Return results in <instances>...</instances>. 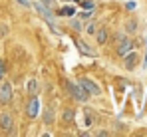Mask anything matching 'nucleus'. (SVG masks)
I'll return each mask as SVG.
<instances>
[{"instance_id": "1", "label": "nucleus", "mask_w": 147, "mask_h": 137, "mask_svg": "<svg viewBox=\"0 0 147 137\" xmlns=\"http://www.w3.org/2000/svg\"><path fill=\"white\" fill-rule=\"evenodd\" d=\"M66 88L70 91V95H72L76 101H80V103H86L88 99H90V93L84 90L78 82H70V80H66Z\"/></svg>"}, {"instance_id": "2", "label": "nucleus", "mask_w": 147, "mask_h": 137, "mask_svg": "<svg viewBox=\"0 0 147 137\" xmlns=\"http://www.w3.org/2000/svg\"><path fill=\"white\" fill-rule=\"evenodd\" d=\"M78 84H80L84 90L90 93V97H92V95H96V97H98L99 93H101V88H99L92 78H80V80H78Z\"/></svg>"}, {"instance_id": "3", "label": "nucleus", "mask_w": 147, "mask_h": 137, "mask_svg": "<svg viewBox=\"0 0 147 137\" xmlns=\"http://www.w3.org/2000/svg\"><path fill=\"white\" fill-rule=\"evenodd\" d=\"M14 93H12V84L10 82H2L0 84V105H8L12 101Z\"/></svg>"}, {"instance_id": "4", "label": "nucleus", "mask_w": 147, "mask_h": 137, "mask_svg": "<svg viewBox=\"0 0 147 137\" xmlns=\"http://www.w3.org/2000/svg\"><path fill=\"white\" fill-rule=\"evenodd\" d=\"M26 115L30 117V119H36L38 115H40V99L32 93V97L28 99V103H26Z\"/></svg>"}, {"instance_id": "5", "label": "nucleus", "mask_w": 147, "mask_h": 137, "mask_svg": "<svg viewBox=\"0 0 147 137\" xmlns=\"http://www.w3.org/2000/svg\"><path fill=\"white\" fill-rule=\"evenodd\" d=\"M0 129L4 133H12V129H14V117H12L10 111H2L0 113Z\"/></svg>"}, {"instance_id": "6", "label": "nucleus", "mask_w": 147, "mask_h": 137, "mask_svg": "<svg viewBox=\"0 0 147 137\" xmlns=\"http://www.w3.org/2000/svg\"><path fill=\"white\" fill-rule=\"evenodd\" d=\"M133 50V42L127 38V36H119V44H117V56H125Z\"/></svg>"}, {"instance_id": "7", "label": "nucleus", "mask_w": 147, "mask_h": 137, "mask_svg": "<svg viewBox=\"0 0 147 137\" xmlns=\"http://www.w3.org/2000/svg\"><path fill=\"white\" fill-rule=\"evenodd\" d=\"M34 8H36V10L44 16V20H46L48 24H54V14H52V10H50L48 6H44V4L38 0V2H34Z\"/></svg>"}, {"instance_id": "8", "label": "nucleus", "mask_w": 147, "mask_h": 137, "mask_svg": "<svg viewBox=\"0 0 147 137\" xmlns=\"http://www.w3.org/2000/svg\"><path fill=\"white\" fill-rule=\"evenodd\" d=\"M123 60H125V68L133 70V68H135V64H137V54H135V52H129V54L123 56Z\"/></svg>"}, {"instance_id": "9", "label": "nucleus", "mask_w": 147, "mask_h": 137, "mask_svg": "<svg viewBox=\"0 0 147 137\" xmlns=\"http://www.w3.org/2000/svg\"><path fill=\"white\" fill-rule=\"evenodd\" d=\"M107 36H109V32H107V28H99L98 32H96V38H98V44H105V42H107Z\"/></svg>"}, {"instance_id": "10", "label": "nucleus", "mask_w": 147, "mask_h": 137, "mask_svg": "<svg viewBox=\"0 0 147 137\" xmlns=\"http://www.w3.org/2000/svg\"><path fill=\"white\" fill-rule=\"evenodd\" d=\"M54 119H56L54 109H52V107H48V109L44 111V123H54Z\"/></svg>"}, {"instance_id": "11", "label": "nucleus", "mask_w": 147, "mask_h": 137, "mask_svg": "<svg viewBox=\"0 0 147 137\" xmlns=\"http://www.w3.org/2000/svg\"><path fill=\"white\" fill-rule=\"evenodd\" d=\"M62 117H64V121H68V123H72V121H74V117H76V115H74V109H66Z\"/></svg>"}, {"instance_id": "12", "label": "nucleus", "mask_w": 147, "mask_h": 137, "mask_svg": "<svg viewBox=\"0 0 147 137\" xmlns=\"http://www.w3.org/2000/svg\"><path fill=\"white\" fill-rule=\"evenodd\" d=\"M78 48H80V50H82V52H86V54H90V56H92V54H94V52H92V50H90V46L86 44V42H82V40H78Z\"/></svg>"}, {"instance_id": "13", "label": "nucleus", "mask_w": 147, "mask_h": 137, "mask_svg": "<svg viewBox=\"0 0 147 137\" xmlns=\"http://www.w3.org/2000/svg\"><path fill=\"white\" fill-rule=\"evenodd\" d=\"M36 90H38V82H36V80H30V84H28V91L34 93Z\"/></svg>"}, {"instance_id": "14", "label": "nucleus", "mask_w": 147, "mask_h": 137, "mask_svg": "<svg viewBox=\"0 0 147 137\" xmlns=\"http://www.w3.org/2000/svg\"><path fill=\"white\" fill-rule=\"evenodd\" d=\"M70 24H72V28L76 30V32H82V22H78V20H72Z\"/></svg>"}, {"instance_id": "15", "label": "nucleus", "mask_w": 147, "mask_h": 137, "mask_svg": "<svg viewBox=\"0 0 147 137\" xmlns=\"http://www.w3.org/2000/svg\"><path fill=\"white\" fill-rule=\"evenodd\" d=\"M16 2H20V4H22V6H26V8H28V6H30V4H32V2H30V0H16Z\"/></svg>"}, {"instance_id": "16", "label": "nucleus", "mask_w": 147, "mask_h": 137, "mask_svg": "<svg viewBox=\"0 0 147 137\" xmlns=\"http://www.w3.org/2000/svg\"><path fill=\"white\" fill-rule=\"evenodd\" d=\"M86 30H88V32H90V34H94V32H96V28H94V24H90V26H88V28H86Z\"/></svg>"}, {"instance_id": "17", "label": "nucleus", "mask_w": 147, "mask_h": 137, "mask_svg": "<svg viewBox=\"0 0 147 137\" xmlns=\"http://www.w3.org/2000/svg\"><path fill=\"white\" fill-rule=\"evenodd\" d=\"M127 30L131 32V30H135V22H131V24H127Z\"/></svg>"}, {"instance_id": "18", "label": "nucleus", "mask_w": 147, "mask_h": 137, "mask_svg": "<svg viewBox=\"0 0 147 137\" xmlns=\"http://www.w3.org/2000/svg\"><path fill=\"white\" fill-rule=\"evenodd\" d=\"M2 76H4V66H2V62H0V80H2Z\"/></svg>"}]
</instances>
